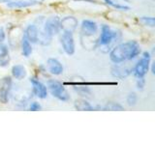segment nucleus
Wrapping results in <instances>:
<instances>
[{"mask_svg":"<svg viewBox=\"0 0 155 145\" xmlns=\"http://www.w3.org/2000/svg\"><path fill=\"white\" fill-rule=\"evenodd\" d=\"M140 53V47L136 41H128L119 44L111 50L110 58L114 64L132 60Z\"/></svg>","mask_w":155,"mask_h":145,"instance_id":"1","label":"nucleus"},{"mask_svg":"<svg viewBox=\"0 0 155 145\" xmlns=\"http://www.w3.org/2000/svg\"><path fill=\"white\" fill-rule=\"evenodd\" d=\"M47 88L51 92V94L61 102L70 101V95L66 90L65 86L60 81L55 79H48L47 82Z\"/></svg>","mask_w":155,"mask_h":145,"instance_id":"2","label":"nucleus"},{"mask_svg":"<svg viewBox=\"0 0 155 145\" xmlns=\"http://www.w3.org/2000/svg\"><path fill=\"white\" fill-rule=\"evenodd\" d=\"M150 59H151L150 53L147 51H144L133 70L136 79H138V77H144V76L147 74L150 66Z\"/></svg>","mask_w":155,"mask_h":145,"instance_id":"3","label":"nucleus"},{"mask_svg":"<svg viewBox=\"0 0 155 145\" xmlns=\"http://www.w3.org/2000/svg\"><path fill=\"white\" fill-rule=\"evenodd\" d=\"M13 80L11 76H4L0 79V103L7 104L11 95Z\"/></svg>","mask_w":155,"mask_h":145,"instance_id":"4","label":"nucleus"},{"mask_svg":"<svg viewBox=\"0 0 155 145\" xmlns=\"http://www.w3.org/2000/svg\"><path fill=\"white\" fill-rule=\"evenodd\" d=\"M114 40H117V33L113 31L109 27V25L103 24L101 27V34L98 39V45L101 47L108 46L110 43H113Z\"/></svg>","mask_w":155,"mask_h":145,"instance_id":"5","label":"nucleus"},{"mask_svg":"<svg viewBox=\"0 0 155 145\" xmlns=\"http://www.w3.org/2000/svg\"><path fill=\"white\" fill-rule=\"evenodd\" d=\"M62 30L61 28V19L57 17L48 18L44 25V32L47 33L51 37L56 35Z\"/></svg>","mask_w":155,"mask_h":145,"instance_id":"6","label":"nucleus"},{"mask_svg":"<svg viewBox=\"0 0 155 145\" xmlns=\"http://www.w3.org/2000/svg\"><path fill=\"white\" fill-rule=\"evenodd\" d=\"M60 42L64 51L68 55H73L75 53V41L73 33L70 31H63Z\"/></svg>","mask_w":155,"mask_h":145,"instance_id":"7","label":"nucleus"},{"mask_svg":"<svg viewBox=\"0 0 155 145\" xmlns=\"http://www.w3.org/2000/svg\"><path fill=\"white\" fill-rule=\"evenodd\" d=\"M30 82L32 84L33 94L39 99H46L48 96V88L47 86L35 77H31Z\"/></svg>","mask_w":155,"mask_h":145,"instance_id":"8","label":"nucleus"},{"mask_svg":"<svg viewBox=\"0 0 155 145\" xmlns=\"http://www.w3.org/2000/svg\"><path fill=\"white\" fill-rule=\"evenodd\" d=\"M81 33L85 36H93L94 34L97 33L98 30V25L97 23L91 19H84V21L81 22Z\"/></svg>","mask_w":155,"mask_h":145,"instance_id":"9","label":"nucleus"},{"mask_svg":"<svg viewBox=\"0 0 155 145\" xmlns=\"http://www.w3.org/2000/svg\"><path fill=\"white\" fill-rule=\"evenodd\" d=\"M43 2V0H18V1H8L7 7L8 8H17V9H21V8H27L30 6H34V5L40 4Z\"/></svg>","mask_w":155,"mask_h":145,"instance_id":"10","label":"nucleus"},{"mask_svg":"<svg viewBox=\"0 0 155 145\" xmlns=\"http://www.w3.org/2000/svg\"><path fill=\"white\" fill-rule=\"evenodd\" d=\"M23 36L25 37L31 44L38 43V37H39V29H38V27L36 25H34V24H30V25H28L25 28L24 32H23Z\"/></svg>","mask_w":155,"mask_h":145,"instance_id":"11","label":"nucleus"},{"mask_svg":"<svg viewBox=\"0 0 155 145\" xmlns=\"http://www.w3.org/2000/svg\"><path fill=\"white\" fill-rule=\"evenodd\" d=\"M48 70L51 74L54 76H59L63 72V66L61 63L55 58H50L47 61Z\"/></svg>","mask_w":155,"mask_h":145,"instance_id":"12","label":"nucleus"},{"mask_svg":"<svg viewBox=\"0 0 155 145\" xmlns=\"http://www.w3.org/2000/svg\"><path fill=\"white\" fill-rule=\"evenodd\" d=\"M77 25L78 21L73 17H67L61 21V28L63 31H70L73 33Z\"/></svg>","mask_w":155,"mask_h":145,"instance_id":"13","label":"nucleus"},{"mask_svg":"<svg viewBox=\"0 0 155 145\" xmlns=\"http://www.w3.org/2000/svg\"><path fill=\"white\" fill-rule=\"evenodd\" d=\"M10 63V54L8 47L0 44V67H7Z\"/></svg>","mask_w":155,"mask_h":145,"instance_id":"14","label":"nucleus"},{"mask_svg":"<svg viewBox=\"0 0 155 145\" xmlns=\"http://www.w3.org/2000/svg\"><path fill=\"white\" fill-rule=\"evenodd\" d=\"M133 70L131 69H126V68L122 66H118V64H115V66L113 67L111 69V75L115 77H120V79H123V77L127 76Z\"/></svg>","mask_w":155,"mask_h":145,"instance_id":"15","label":"nucleus"},{"mask_svg":"<svg viewBox=\"0 0 155 145\" xmlns=\"http://www.w3.org/2000/svg\"><path fill=\"white\" fill-rule=\"evenodd\" d=\"M26 69L24 68L22 65H15L12 68V76L15 77L16 79H23L24 77L26 76Z\"/></svg>","mask_w":155,"mask_h":145,"instance_id":"16","label":"nucleus"},{"mask_svg":"<svg viewBox=\"0 0 155 145\" xmlns=\"http://www.w3.org/2000/svg\"><path fill=\"white\" fill-rule=\"evenodd\" d=\"M75 108L78 110H81V111H92L95 109L93 105H91L88 102L85 100H82V99L77 100L75 102Z\"/></svg>","mask_w":155,"mask_h":145,"instance_id":"17","label":"nucleus"},{"mask_svg":"<svg viewBox=\"0 0 155 145\" xmlns=\"http://www.w3.org/2000/svg\"><path fill=\"white\" fill-rule=\"evenodd\" d=\"M21 52H22L23 56H25V57H28L32 53L31 43L29 42L23 35L21 38Z\"/></svg>","mask_w":155,"mask_h":145,"instance_id":"18","label":"nucleus"},{"mask_svg":"<svg viewBox=\"0 0 155 145\" xmlns=\"http://www.w3.org/2000/svg\"><path fill=\"white\" fill-rule=\"evenodd\" d=\"M74 89L76 92H78L81 96L86 97V98H90L92 95L91 90L86 87V85H74Z\"/></svg>","mask_w":155,"mask_h":145,"instance_id":"19","label":"nucleus"},{"mask_svg":"<svg viewBox=\"0 0 155 145\" xmlns=\"http://www.w3.org/2000/svg\"><path fill=\"white\" fill-rule=\"evenodd\" d=\"M104 110H110V111H115V110H118V111H121V110H124V108L121 105H119L118 103H114V102H109V103H107V105L104 106V108H102Z\"/></svg>","mask_w":155,"mask_h":145,"instance_id":"20","label":"nucleus"},{"mask_svg":"<svg viewBox=\"0 0 155 145\" xmlns=\"http://www.w3.org/2000/svg\"><path fill=\"white\" fill-rule=\"evenodd\" d=\"M104 1L107 5H109L110 7H114L116 10H123V11H128V10H130V7L126 6V5H120L118 3H115L113 0H104Z\"/></svg>","mask_w":155,"mask_h":145,"instance_id":"21","label":"nucleus"},{"mask_svg":"<svg viewBox=\"0 0 155 145\" xmlns=\"http://www.w3.org/2000/svg\"><path fill=\"white\" fill-rule=\"evenodd\" d=\"M127 104L129 106H134L136 105V104H137L138 102V96L137 94L135 93V92H131V93L127 96Z\"/></svg>","mask_w":155,"mask_h":145,"instance_id":"22","label":"nucleus"},{"mask_svg":"<svg viewBox=\"0 0 155 145\" xmlns=\"http://www.w3.org/2000/svg\"><path fill=\"white\" fill-rule=\"evenodd\" d=\"M140 21H142L144 25H147L150 27L155 26V19L153 17H142L140 18Z\"/></svg>","mask_w":155,"mask_h":145,"instance_id":"23","label":"nucleus"},{"mask_svg":"<svg viewBox=\"0 0 155 145\" xmlns=\"http://www.w3.org/2000/svg\"><path fill=\"white\" fill-rule=\"evenodd\" d=\"M29 109L31 111H38L42 109V106L40 104L37 103V102H33V103H31L30 106H29Z\"/></svg>","mask_w":155,"mask_h":145,"instance_id":"24","label":"nucleus"},{"mask_svg":"<svg viewBox=\"0 0 155 145\" xmlns=\"http://www.w3.org/2000/svg\"><path fill=\"white\" fill-rule=\"evenodd\" d=\"M144 87V77H138L137 79V88L143 90Z\"/></svg>","mask_w":155,"mask_h":145,"instance_id":"25","label":"nucleus"},{"mask_svg":"<svg viewBox=\"0 0 155 145\" xmlns=\"http://www.w3.org/2000/svg\"><path fill=\"white\" fill-rule=\"evenodd\" d=\"M5 37H6V35H5V31L4 29L2 27H0V44H2L5 40Z\"/></svg>","mask_w":155,"mask_h":145,"instance_id":"26","label":"nucleus"},{"mask_svg":"<svg viewBox=\"0 0 155 145\" xmlns=\"http://www.w3.org/2000/svg\"><path fill=\"white\" fill-rule=\"evenodd\" d=\"M75 1H81V2H88V3H97L95 0H75Z\"/></svg>","mask_w":155,"mask_h":145,"instance_id":"27","label":"nucleus"},{"mask_svg":"<svg viewBox=\"0 0 155 145\" xmlns=\"http://www.w3.org/2000/svg\"><path fill=\"white\" fill-rule=\"evenodd\" d=\"M151 72H152V74H153V75L155 74V72H154V63L151 65Z\"/></svg>","mask_w":155,"mask_h":145,"instance_id":"28","label":"nucleus"},{"mask_svg":"<svg viewBox=\"0 0 155 145\" xmlns=\"http://www.w3.org/2000/svg\"><path fill=\"white\" fill-rule=\"evenodd\" d=\"M124 1H126V2H129V0H124Z\"/></svg>","mask_w":155,"mask_h":145,"instance_id":"29","label":"nucleus"}]
</instances>
